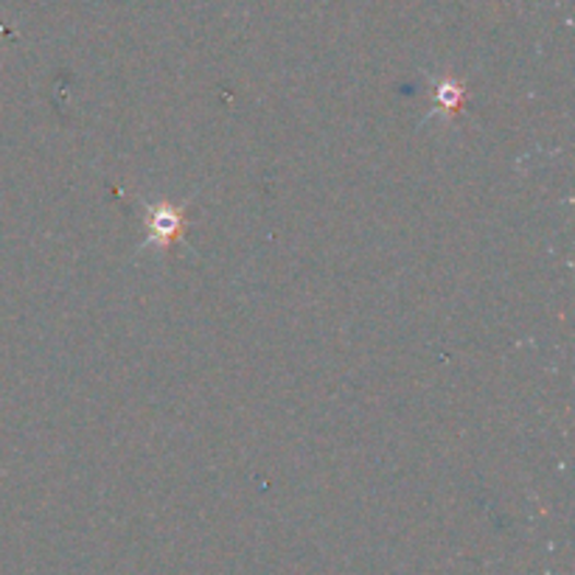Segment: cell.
<instances>
[{"mask_svg": "<svg viewBox=\"0 0 575 575\" xmlns=\"http://www.w3.org/2000/svg\"><path fill=\"white\" fill-rule=\"evenodd\" d=\"M186 227V208L157 202L146 208V247H168Z\"/></svg>", "mask_w": 575, "mask_h": 575, "instance_id": "cell-1", "label": "cell"}, {"mask_svg": "<svg viewBox=\"0 0 575 575\" xmlns=\"http://www.w3.org/2000/svg\"><path fill=\"white\" fill-rule=\"evenodd\" d=\"M438 98H441V107H444V113H455V107H458V102H460V87H441Z\"/></svg>", "mask_w": 575, "mask_h": 575, "instance_id": "cell-2", "label": "cell"}]
</instances>
